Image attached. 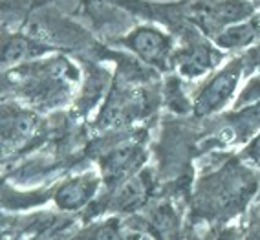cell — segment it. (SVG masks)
<instances>
[{
	"label": "cell",
	"instance_id": "1",
	"mask_svg": "<svg viewBox=\"0 0 260 240\" xmlns=\"http://www.w3.org/2000/svg\"><path fill=\"white\" fill-rule=\"evenodd\" d=\"M251 0H189L183 6V17L204 35L214 39L233 24L255 17Z\"/></svg>",
	"mask_w": 260,
	"mask_h": 240
},
{
	"label": "cell",
	"instance_id": "2",
	"mask_svg": "<svg viewBox=\"0 0 260 240\" xmlns=\"http://www.w3.org/2000/svg\"><path fill=\"white\" fill-rule=\"evenodd\" d=\"M244 72V59L231 61L225 68H222L218 74L205 84L200 96L196 97L194 110L198 115H207L213 112H218L220 108L228 105L231 99L235 88H237L240 75Z\"/></svg>",
	"mask_w": 260,
	"mask_h": 240
},
{
	"label": "cell",
	"instance_id": "3",
	"mask_svg": "<svg viewBox=\"0 0 260 240\" xmlns=\"http://www.w3.org/2000/svg\"><path fill=\"white\" fill-rule=\"evenodd\" d=\"M125 48L134 51L143 63L165 68L172 53V41L167 33L154 26H138L123 39Z\"/></svg>",
	"mask_w": 260,
	"mask_h": 240
},
{
	"label": "cell",
	"instance_id": "4",
	"mask_svg": "<svg viewBox=\"0 0 260 240\" xmlns=\"http://www.w3.org/2000/svg\"><path fill=\"white\" fill-rule=\"evenodd\" d=\"M260 39V17H251L238 24H233L228 29H223L218 37L214 39V44L223 50H240L255 44Z\"/></svg>",
	"mask_w": 260,
	"mask_h": 240
},
{
	"label": "cell",
	"instance_id": "5",
	"mask_svg": "<svg viewBox=\"0 0 260 240\" xmlns=\"http://www.w3.org/2000/svg\"><path fill=\"white\" fill-rule=\"evenodd\" d=\"M141 162V148L134 145L114 148L103 162V169L108 178H125Z\"/></svg>",
	"mask_w": 260,
	"mask_h": 240
},
{
	"label": "cell",
	"instance_id": "6",
	"mask_svg": "<svg viewBox=\"0 0 260 240\" xmlns=\"http://www.w3.org/2000/svg\"><path fill=\"white\" fill-rule=\"evenodd\" d=\"M98 187V178L93 176H83L68 182L57 193V203L64 209H77L86 203L92 193Z\"/></svg>",
	"mask_w": 260,
	"mask_h": 240
},
{
	"label": "cell",
	"instance_id": "7",
	"mask_svg": "<svg viewBox=\"0 0 260 240\" xmlns=\"http://www.w3.org/2000/svg\"><path fill=\"white\" fill-rule=\"evenodd\" d=\"M46 48L39 46L37 42L29 41L24 35H13L8 39V42L2 48V61L4 63H17V61L28 59L31 55H39Z\"/></svg>",
	"mask_w": 260,
	"mask_h": 240
},
{
	"label": "cell",
	"instance_id": "8",
	"mask_svg": "<svg viewBox=\"0 0 260 240\" xmlns=\"http://www.w3.org/2000/svg\"><path fill=\"white\" fill-rule=\"evenodd\" d=\"M181 72L187 75H198L202 72L209 68L213 63V57H211V51L207 46H196L192 50L181 53Z\"/></svg>",
	"mask_w": 260,
	"mask_h": 240
},
{
	"label": "cell",
	"instance_id": "9",
	"mask_svg": "<svg viewBox=\"0 0 260 240\" xmlns=\"http://www.w3.org/2000/svg\"><path fill=\"white\" fill-rule=\"evenodd\" d=\"M141 194H143V189H141V182L128 180L125 185H123V189L119 191V194H117L119 205H121V207H126V205H130V203L138 202V200L141 198Z\"/></svg>",
	"mask_w": 260,
	"mask_h": 240
},
{
	"label": "cell",
	"instance_id": "10",
	"mask_svg": "<svg viewBox=\"0 0 260 240\" xmlns=\"http://www.w3.org/2000/svg\"><path fill=\"white\" fill-rule=\"evenodd\" d=\"M258 99H260V79H253L244 88L242 96L238 97L237 108H242V106L246 105H255V103H258Z\"/></svg>",
	"mask_w": 260,
	"mask_h": 240
},
{
	"label": "cell",
	"instance_id": "11",
	"mask_svg": "<svg viewBox=\"0 0 260 240\" xmlns=\"http://www.w3.org/2000/svg\"><path fill=\"white\" fill-rule=\"evenodd\" d=\"M98 240H119V235L114 227H105L98 233Z\"/></svg>",
	"mask_w": 260,
	"mask_h": 240
},
{
	"label": "cell",
	"instance_id": "12",
	"mask_svg": "<svg viewBox=\"0 0 260 240\" xmlns=\"http://www.w3.org/2000/svg\"><path fill=\"white\" fill-rule=\"evenodd\" d=\"M253 61H255V65L260 68V42H258V46L255 48V51H253Z\"/></svg>",
	"mask_w": 260,
	"mask_h": 240
}]
</instances>
